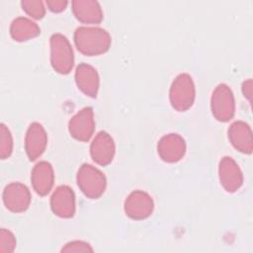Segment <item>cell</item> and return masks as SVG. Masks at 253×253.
Returning a JSON list of instances; mask_svg holds the SVG:
<instances>
[{
  "mask_svg": "<svg viewBox=\"0 0 253 253\" xmlns=\"http://www.w3.org/2000/svg\"><path fill=\"white\" fill-rule=\"evenodd\" d=\"M126 214L136 220L148 217L153 211L154 204L152 198L143 191H134L128 195L125 201Z\"/></svg>",
  "mask_w": 253,
  "mask_h": 253,
  "instance_id": "obj_7",
  "label": "cell"
},
{
  "mask_svg": "<svg viewBox=\"0 0 253 253\" xmlns=\"http://www.w3.org/2000/svg\"><path fill=\"white\" fill-rule=\"evenodd\" d=\"M48 9L52 12H61L65 9L66 5L68 4L67 1H62V0H53V1H46L45 2Z\"/></svg>",
  "mask_w": 253,
  "mask_h": 253,
  "instance_id": "obj_23",
  "label": "cell"
},
{
  "mask_svg": "<svg viewBox=\"0 0 253 253\" xmlns=\"http://www.w3.org/2000/svg\"><path fill=\"white\" fill-rule=\"evenodd\" d=\"M196 90L192 77L187 73L179 74L170 87L169 98L172 107L179 112L187 111L194 104Z\"/></svg>",
  "mask_w": 253,
  "mask_h": 253,
  "instance_id": "obj_2",
  "label": "cell"
},
{
  "mask_svg": "<svg viewBox=\"0 0 253 253\" xmlns=\"http://www.w3.org/2000/svg\"><path fill=\"white\" fill-rule=\"evenodd\" d=\"M33 189L40 196H45L53 186L54 174L50 163L41 161L35 165L31 174Z\"/></svg>",
  "mask_w": 253,
  "mask_h": 253,
  "instance_id": "obj_14",
  "label": "cell"
},
{
  "mask_svg": "<svg viewBox=\"0 0 253 253\" xmlns=\"http://www.w3.org/2000/svg\"><path fill=\"white\" fill-rule=\"evenodd\" d=\"M50 62L52 68L60 73L67 74L74 63L73 50L68 40L61 34L50 37Z\"/></svg>",
  "mask_w": 253,
  "mask_h": 253,
  "instance_id": "obj_3",
  "label": "cell"
},
{
  "mask_svg": "<svg viewBox=\"0 0 253 253\" xmlns=\"http://www.w3.org/2000/svg\"><path fill=\"white\" fill-rule=\"evenodd\" d=\"M115 142L112 136L106 131H100L90 145L92 159L102 166H106L112 162L115 156Z\"/></svg>",
  "mask_w": 253,
  "mask_h": 253,
  "instance_id": "obj_11",
  "label": "cell"
},
{
  "mask_svg": "<svg viewBox=\"0 0 253 253\" xmlns=\"http://www.w3.org/2000/svg\"><path fill=\"white\" fill-rule=\"evenodd\" d=\"M75 81L78 88L89 97H96L99 90V75L97 70L87 64L81 63L75 71Z\"/></svg>",
  "mask_w": 253,
  "mask_h": 253,
  "instance_id": "obj_15",
  "label": "cell"
},
{
  "mask_svg": "<svg viewBox=\"0 0 253 253\" xmlns=\"http://www.w3.org/2000/svg\"><path fill=\"white\" fill-rule=\"evenodd\" d=\"M50 208L54 214L69 218L75 213V195L68 186L56 188L50 199Z\"/></svg>",
  "mask_w": 253,
  "mask_h": 253,
  "instance_id": "obj_12",
  "label": "cell"
},
{
  "mask_svg": "<svg viewBox=\"0 0 253 253\" xmlns=\"http://www.w3.org/2000/svg\"><path fill=\"white\" fill-rule=\"evenodd\" d=\"M219 181L228 193L236 192L243 183V175L238 164L228 156L223 157L218 165Z\"/></svg>",
  "mask_w": 253,
  "mask_h": 253,
  "instance_id": "obj_10",
  "label": "cell"
},
{
  "mask_svg": "<svg viewBox=\"0 0 253 253\" xmlns=\"http://www.w3.org/2000/svg\"><path fill=\"white\" fill-rule=\"evenodd\" d=\"M23 10L32 18L42 19L44 16L45 8L43 3L39 0H25L21 2Z\"/></svg>",
  "mask_w": 253,
  "mask_h": 253,
  "instance_id": "obj_20",
  "label": "cell"
},
{
  "mask_svg": "<svg viewBox=\"0 0 253 253\" xmlns=\"http://www.w3.org/2000/svg\"><path fill=\"white\" fill-rule=\"evenodd\" d=\"M41 33L40 27L32 20L19 17L13 20L10 26V35L16 42H25L36 38Z\"/></svg>",
  "mask_w": 253,
  "mask_h": 253,
  "instance_id": "obj_18",
  "label": "cell"
},
{
  "mask_svg": "<svg viewBox=\"0 0 253 253\" xmlns=\"http://www.w3.org/2000/svg\"><path fill=\"white\" fill-rule=\"evenodd\" d=\"M3 203L13 212L25 211L31 203V194L26 185L14 182L7 185L3 191Z\"/></svg>",
  "mask_w": 253,
  "mask_h": 253,
  "instance_id": "obj_8",
  "label": "cell"
},
{
  "mask_svg": "<svg viewBox=\"0 0 253 253\" xmlns=\"http://www.w3.org/2000/svg\"><path fill=\"white\" fill-rule=\"evenodd\" d=\"M62 252H91L93 251L92 247L81 240H74L71 241L67 244H65V246L61 249Z\"/></svg>",
  "mask_w": 253,
  "mask_h": 253,
  "instance_id": "obj_22",
  "label": "cell"
},
{
  "mask_svg": "<svg viewBox=\"0 0 253 253\" xmlns=\"http://www.w3.org/2000/svg\"><path fill=\"white\" fill-rule=\"evenodd\" d=\"M157 152L160 158L169 163L181 160L186 152L184 138L178 133H169L161 137L157 144Z\"/></svg>",
  "mask_w": 253,
  "mask_h": 253,
  "instance_id": "obj_9",
  "label": "cell"
},
{
  "mask_svg": "<svg viewBox=\"0 0 253 253\" xmlns=\"http://www.w3.org/2000/svg\"><path fill=\"white\" fill-rule=\"evenodd\" d=\"M70 135L79 141H88L95 130L93 110L90 107L81 109L74 115L68 124Z\"/></svg>",
  "mask_w": 253,
  "mask_h": 253,
  "instance_id": "obj_6",
  "label": "cell"
},
{
  "mask_svg": "<svg viewBox=\"0 0 253 253\" xmlns=\"http://www.w3.org/2000/svg\"><path fill=\"white\" fill-rule=\"evenodd\" d=\"M47 135L40 123L30 125L25 137V150L31 161L38 159L45 150Z\"/></svg>",
  "mask_w": 253,
  "mask_h": 253,
  "instance_id": "obj_13",
  "label": "cell"
},
{
  "mask_svg": "<svg viewBox=\"0 0 253 253\" xmlns=\"http://www.w3.org/2000/svg\"><path fill=\"white\" fill-rule=\"evenodd\" d=\"M16 247V238L14 234L6 229L2 228L0 231V251L1 252H13Z\"/></svg>",
  "mask_w": 253,
  "mask_h": 253,
  "instance_id": "obj_21",
  "label": "cell"
},
{
  "mask_svg": "<svg viewBox=\"0 0 253 253\" xmlns=\"http://www.w3.org/2000/svg\"><path fill=\"white\" fill-rule=\"evenodd\" d=\"M77 184L82 193L89 199H98L105 192L107 181L98 168L83 164L77 173Z\"/></svg>",
  "mask_w": 253,
  "mask_h": 253,
  "instance_id": "obj_4",
  "label": "cell"
},
{
  "mask_svg": "<svg viewBox=\"0 0 253 253\" xmlns=\"http://www.w3.org/2000/svg\"><path fill=\"white\" fill-rule=\"evenodd\" d=\"M242 90H243L244 96L250 98L251 97V90H252V81L248 80V81L244 82L243 85H242Z\"/></svg>",
  "mask_w": 253,
  "mask_h": 253,
  "instance_id": "obj_24",
  "label": "cell"
},
{
  "mask_svg": "<svg viewBox=\"0 0 253 253\" xmlns=\"http://www.w3.org/2000/svg\"><path fill=\"white\" fill-rule=\"evenodd\" d=\"M228 138L231 144L242 153L252 151V132L250 126L244 122L233 123L228 128Z\"/></svg>",
  "mask_w": 253,
  "mask_h": 253,
  "instance_id": "obj_17",
  "label": "cell"
},
{
  "mask_svg": "<svg viewBox=\"0 0 253 253\" xmlns=\"http://www.w3.org/2000/svg\"><path fill=\"white\" fill-rule=\"evenodd\" d=\"M211 107L213 117L219 122H227L235 113L234 97L230 88L225 84H219L212 92Z\"/></svg>",
  "mask_w": 253,
  "mask_h": 253,
  "instance_id": "obj_5",
  "label": "cell"
},
{
  "mask_svg": "<svg viewBox=\"0 0 253 253\" xmlns=\"http://www.w3.org/2000/svg\"><path fill=\"white\" fill-rule=\"evenodd\" d=\"M109 33L98 27H79L74 33V42L77 49L88 56L105 53L111 45Z\"/></svg>",
  "mask_w": 253,
  "mask_h": 253,
  "instance_id": "obj_1",
  "label": "cell"
},
{
  "mask_svg": "<svg viewBox=\"0 0 253 253\" xmlns=\"http://www.w3.org/2000/svg\"><path fill=\"white\" fill-rule=\"evenodd\" d=\"M72 11L76 19L85 24H99L103 19V11L97 1L76 0L72 2Z\"/></svg>",
  "mask_w": 253,
  "mask_h": 253,
  "instance_id": "obj_16",
  "label": "cell"
},
{
  "mask_svg": "<svg viewBox=\"0 0 253 253\" xmlns=\"http://www.w3.org/2000/svg\"><path fill=\"white\" fill-rule=\"evenodd\" d=\"M13 150V139L9 128L1 124L0 126V157L1 159L8 158Z\"/></svg>",
  "mask_w": 253,
  "mask_h": 253,
  "instance_id": "obj_19",
  "label": "cell"
}]
</instances>
